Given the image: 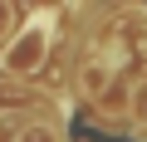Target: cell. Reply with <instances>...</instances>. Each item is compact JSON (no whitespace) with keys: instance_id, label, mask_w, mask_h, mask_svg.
Instances as JSON below:
<instances>
[{"instance_id":"5b68a950","label":"cell","mask_w":147,"mask_h":142,"mask_svg":"<svg viewBox=\"0 0 147 142\" xmlns=\"http://www.w3.org/2000/svg\"><path fill=\"white\" fill-rule=\"evenodd\" d=\"M10 20H15V5H10V0H0V39L10 34Z\"/></svg>"},{"instance_id":"277c9868","label":"cell","mask_w":147,"mask_h":142,"mask_svg":"<svg viewBox=\"0 0 147 142\" xmlns=\"http://www.w3.org/2000/svg\"><path fill=\"white\" fill-rule=\"evenodd\" d=\"M132 118H142L147 122V79L137 83V93H132Z\"/></svg>"},{"instance_id":"6da1fadb","label":"cell","mask_w":147,"mask_h":142,"mask_svg":"<svg viewBox=\"0 0 147 142\" xmlns=\"http://www.w3.org/2000/svg\"><path fill=\"white\" fill-rule=\"evenodd\" d=\"M44 54H49V20H30L20 34L5 39V49H0V74L5 79H30V74H39Z\"/></svg>"},{"instance_id":"7a4b0ae2","label":"cell","mask_w":147,"mask_h":142,"mask_svg":"<svg viewBox=\"0 0 147 142\" xmlns=\"http://www.w3.org/2000/svg\"><path fill=\"white\" fill-rule=\"evenodd\" d=\"M132 93H137V83H132V79H113V83L93 98L108 127H118V118H123V113H132Z\"/></svg>"},{"instance_id":"3957f363","label":"cell","mask_w":147,"mask_h":142,"mask_svg":"<svg viewBox=\"0 0 147 142\" xmlns=\"http://www.w3.org/2000/svg\"><path fill=\"white\" fill-rule=\"evenodd\" d=\"M15 142H64V132H59L54 122H25V127L15 132Z\"/></svg>"}]
</instances>
